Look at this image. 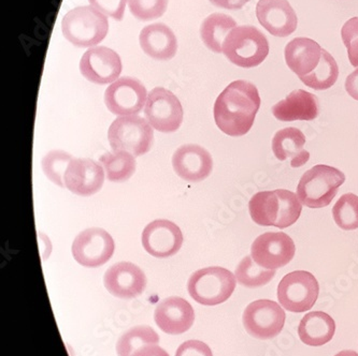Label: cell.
Masks as SVG:
<instances>
[{
    "label": "cell",
    "mask_w": 358,
    "mask_h": 356,
    "mask_svg": "<svg viewBox=\"0 0 358 356\" xmlns=\"http://www.w3.org/2000/svg\"><path fill=\"white\" fill-rule=\"evenodd\" d=\"M73 156L69 155L66 151H50L42 159V169H43L45 176L56 185L65 188L64 176H65L66 170H67L68 165L73 160Z\"/></svg>",
    "instance_id": "1f68e13d"
},
{
    "label": "cell",
    "mask_w": 358,
    "mask_h": 356,
    "mask_svg": "<svg viewBox=\"0 0 358 356\" xmlns=\"http://www.w3.org/2000/svg\"><path fill=\"white\" fill-rule=\"evenodd\" d=\"M222 51L234 65L249 69L265 61L269 54V43L266 36L254 26H238L228 34Z\"/></svg>",
    "instance_id": "277c9868"
},
{
    "label": "cell",
    "mask_w": 358,
    "mask_h": 356,
    "mask_svg": "<svg viewBox=\"0 0 358 356\" xmlns=\"http://www.w3.org/2000/svg\"><path fill=\"white\" fill-rule=\"evenodd\" d=\"M145 115L150 125L159 132L170 133L181 127L183 107L177 96L166 88H154L148 96Z\"/></svg>",
    "instance_id": "30bf717a"
},
{
    "label": "cell",
    "mask_w": 358,
    "mask_h": 356,
    "mask_svg": "<svg viewBox=\"0 0 358 356\" xmlns=\"http://www.w3.org/2000/svg\"><path fill=\"white\" fill-rule=\"evenodd\" d=\"M236 27L237 23L233 17L224 13H213L201 24L200 36L208 49L214 53H223L224 41Z\"/></svg>",
    "instance_id": "484cf974"
},
{
    "label": "cell",
    "mask_w": 358,
    "mask_h": 356,
    "mask_svg": "<svg viewBox=\"0 0 358 356\" xmlns=\"http://www.w3.org/2000/svg\"><path fill=\"white\" fill-rule=\"evenodd\" d=\"M139 42L142 51L156 61H170L177 54V38L165 24H152L143 28Z\"/></svg>",
    "instance_id": "603a6c76"
},
{
    "label": "cell",
    "mask_w": 358,
    "mask_h": 356,
    "mask_svg": "<svg viewBox=\"0 0 358 356\" xmlns=\"http://www.w3.org/2000/svg\"><path fill=\"white\" fill-rule=\"evenodd\" d=\"M92 7L101 12L106 17L122 21L127 0H89Z\"/></svg>",
    "instance_id": "e575fe53"
},
{
    "label": "cell",
    "mask_w": 358,
    "mask_h": 356,
    "mask_svg": "<svg viewBox=\"0 0 358 356\" xmlns=\"http://www.w3.org/2000/svg\"><path fill=\"white\" fill-rule=\"evenodd\" d=\"M249 211L256 225L285 229L299 219L303 204L289 190L261 191L252 197Z\"/></svg>",
    "instance_id": "7a4b0ae2"
},
{
    "label": "cell",
    "mask_w": 358,
    "mask_h": 356,
    "mask_svg": "<svg viewBox=\"0 0 358 356\" xmlns=\"http://www.w3.org/2000/svg\"><path fill=\"white\" fill-rule=\"evenodd\" d=\"M339 75V68L335 58L324 50L321 64L307 77H299L306 86L315 91H326L335 85Z\"/></svg>",
    "instance_id": "f1b7e54d"
},
{
    "label": "cell",
    "mask_w": 358,
    "mask_h": 356,
    "mask_svg": "<svg viewBox=\"0 0 358 356\" xmlns=\"http://www.w3.org/2000/svg\"><path fill=\"white\" fill-rule=\"evenodd\" d=\"M108 181L123 183L128 181L136 171L135 157L125 151H113L100 158Z\"/></svg>",
    "instance_id": "4316f807"
},
{
    "label": "cell",
    "mask_w": 358,
    "mask_h": 356,
    "mask_svg": "<svg viewBox=\"0 0 358 356\" xmlns=\"http://www.w3.org/2000/svg\"><path fill=\"white\" fill-rule=\"evenodd\" d=\"M159 343V336L152 327L139 325L124 333L117 340L115 349L119 356H131L140 348Z\"/></svg>",
    "instance_id": "83f0119b"
},
{
    "label": "cell",
    "mask_w": 358,
    "mask_h": 356,
    "mask_svg": "<svg viewBox=\"0 0 358 356\" xmlns=\"http://www.w3.org/2000/svg\"><path fill=\"white\" fill-rule=\"evenodd\" d=\"M296 247L293 239L283 232H269L259 236L252 244L254 261L265 269L284 267L293 260Z\"/></svg>",
    "instance_id": "7c38bea8"
},
{
    "label": "cell",
    "mask_w": 358,
    "mask_h": 356,
    "mask_svg": "<svg viewBox=\"0 0 358 356\" xmlns=\"http://www.w3.org/2000/svg\"><path fill=\"white\" fill-rule=\"evenodd\" d=\"M336 225L345 231L358 229V197L345 193L340 197L333 209Z\"/></svg>",
    "instance_id": "4dcf8cb0"
},
{
    "label": "cell",
    "mask_w": 358,
    "mask_h": 356,
    "mask_svg": "<svg viewBox=\"0 0 358 356\" xmlns=\"http://www.w3.org/2000/svg\"><path fill=\"white\" fill-rule=\"evenodd\" d=\"M317 278L307 271H296L282 278L278 285V299L284 309L291 313H306L319 297Z\"/></svg>",
    "instance_id": "ba28073f"
},
{
    "label": "cell",
    "mask_w": 358,
    "mask_h": 356,
    "mask_svg": "<svg viewBox=\"0 0 358 356\" xmlns=\"http://www.w3.org/2000/svg\"><path fill=\"white\" fill-rule=\"evenodd\" d=\"M215 7L228 10L241 9L250 0H209Z\"/></svg>",
    "instance_id": "f35d334b"
},
{
    "label": "cell",
    "mask_w": 358,
    "mask_h": 356,
    "mask_svg": "<svg viewBox=\"0 0 358 356\" xmlns=\"http://www.w3.org/2000/svg\"><path fill=\"white\" fill-rule=\"evenodd\" d=\"M131 356H169V354L159 346L150 345L140 348Z\"/></svg>",
    "instance_id": "8d00e7d4"
},
{
    "label": "cell",
    "mask_w": 358,
    "mask_h": 356,
    "mask_svg": "<svg viewBox=\"0 0 358 356\" xmlns=\"http://www.w3.org/2000/svg\"><path fill=\"white\" fill-rule=\"evenodd\" d=\"M142 246L154 258L166 259L177 255L183 244L181 229L169 220H154L142 232Z\"/></svg>",
    "instance_id": "5bb4252c"
},
{
    "label": "cell",
    "mask_w": 358,
    "mask_h": 356,
    "mask_svg": "<svg viewBox=\"0 0 358 356\" xmlns=\"http://www.w3.org/2000/svg\"><path fill=\"white\" fill-rule=\"evenodd\" d=\"M128 7L136 19L151 21L163 17L168 0H128Z\"/></svg>",
    "instance_id": "d6a6232c"
},
{
    "label": "cell",
    "mask_w": 358,
    "mask_h": 356,
    "mask_svg": "<svg viewBox=\"0 0 358 356\" xmlns=\"http://www.w3.org/2000/svg\"><path fill=\"white\" fill-rule=\"evenodd\" d=\"M345 91L353 99L358 101V69L352 72L345 80Z\"/></svg>",
    "instance_id": "74e56055"
},
{
    "label": "cell",
    "mask_w": 358,
    "mask_h": 356,
    "mask_svg": "<svg viewBox=\"0 0 358 356\" xmlns=\"http://www.w3.org/2000/svg\"><path fill=\"white\" fill-rule=\"evenodd\" d=\"M173 167L184 181L197 183L211 174L213 160L209 151L196 144H186L178 148L173 156Z\"/></svg>",
    "instance_id": "d6986e66"
},
{
    "label": "cell",
    "mask_w": 358,
    "mask_h": 356,
    "mask_svg": "<svg viewBox=\"0 0 358 356\" xmlns=\"http://www.w3.org/2000/svg\"><path fill=\"white\" fill-rule=\"evenodd\" d=\"M80 71L92 83L99 85L113 83L122 72L121 58L109 47H93L82 56Z\"/></svg>",
    "instance_id": "9a60e30c"
},
{
    "label": "cell",
    "mask_w": 358,
    "mask_h": 356,
    "mask_svg": "<svg viewBox=\"0 0 358 356\" xmlns=\"http://www.w3.org/2000/svg\"><path fill=\"white\" fill-rule=\"evenodd\" d=\"M342 41L348 49L349 61L353 67H358V17H352L341 29Z\"/></svg>",
    "instance_id": "836d02e7"
},
{
    "label": "cell",
    "mask_w": 358,
    "mask_h": 356,
    "mask_svg": "<svg viewBox=\"0 0 358 356\" xmlns=\"http://www.w3.org/2000/svg\"><path fill=\"white\" fill-rule=\"evenodd\" d=\"M271 110L278 121H313L319 116V99L313 94L297 89L278 102Z\"/></svg>",
    "instance_id": "7402d4cb"
},
{
    "label": "cell",
    "mask_w": 358,
    "mask_h": 356,
    "mask_svg": "<svg viewBox=\"0 0 358 356\" xmlns=\"http://www.w3.org/2000/svg\"><path fill=\"white\" fill-rule=\"evenodd\" d=\"M237 279L231 271L212 266L192 274L187 290L192 299L200 305L217 306L233 295Z\"/></svg>",
    "instance_id": "8992f818"
},
{
    "label": "cell",
    "mask_w": 358,
    "mask_h": 356,
    "mask_svg": "<svg viewBox=\"0 0 358 356\" xmlns=\"http://www.w3.org/2000/svg\"><path fill=\"white\" fill-rule=\"evenodd\" d=\"M108 139L113 151L139 157L149 153L153 146V127L139 116H122L110 126Z\"/></svg>",
    "instance_id": "52a82bcc"
},
{
    "label": "cell",
    "mask_w": 358,
    "mask_h": 356,
    "mask_svg": "<svg viewBox=\"0 0 358 356\" xmlns=\"http://www.w3.org/2000/svg\"><path fill=\"white\" fill-rule=\"evenodd\" d=\"M335 356H358V354L355 351H351V350H345V351L336 354Z\"/></svg>",
    "instance_id": "ab89813d"
},
{
    "label": "cell",
    "mask_w": 358,
    "mask_h": 356,
    "mask_svg": "<svg viewBox=\"0 0 358 356\" xmlns=\"http://www.w3.org/2000/svg\"><path fill=\"white\" fill-rule=\"evenodd\" d=\"M256 17L266 31L275 37H289L297 29V15L287 0H259Z\"/></svg>",
    "instance_id": "ac0fdd59"
},
{
    "label": "cell",
    "mask_w": 358,
    "mask_h": 356,
    "mask_svg": "<svg viewBox=\"0 0 358 356\" xmlns=\"http://www.w3.org/2000/svg\"><path fill=\"white\" fill-rule=\"evenodd\" d=\"M261 107L259 89L251 82H233L214 103V119L219 129L231 137H242L251 130Z\"/></svg>",
    "instance_id": "6da1fadb"
},
{
    "label": "cell",
    "mask_w": 358,
    "mask_h": 356,
    "mask_svg": "<svg viewBox=\"0 0 358 356\" xmlns=\"http://www.w3.org/2000/svg\"><path fill=\"white\" fill-rule=\"evenodd\" d=\"M336 333V323L333 318L323 311L307 313L301 319L298 327V335L305 345L322 347L331 341Z\"/></svg>",
    "instance_id": "d4e9b609"
},
{
    "label": "cell",
    "mask_w": 358,
    "mask_h": 356,
    "mask_svg": "<svg viewBox=\"0 0 358 356\" xmlns=\"http://www.w3.org/2000/svg\"><path fill=\"white\" fill-rule=\"evenodd\" d=\"M154 319L164 333L181 335L191 329L195 321V313L189 302L173 296L157 305Z\"/></svg>",
    "instance_id": "ffe728a7"
},
{
    "label": "cell",
    "mask_w": 358,
    "mask_h": 356,
    "mask_svg": "<svg viewBox=\"0 0 358 356\" xmlns=\"http://www.w3.org/2000/svg\"><path fill=\"white\" fill-rule=\"evenodd\" d=\"M64 37L79 47H91L103 41L109 31L107 17L94 7L84 6L68 12L62 21Z\"/></svg>",
    "instance_id": "5b68a950"
},
{
    "label": "cell",
    "mask_w": 358,
    "mask_h": 356,
    "mask_svg": "<svg viewBox=\"0 0 358 356\" xmlns=\"http://www.w3.org/2000/svg\"><path fill=\"white\" fill-rule=\"evenodd\" d=\"M176 356H213L207 343L200 340H189L178 348Z\"/></svg>",
    "instance_id": "d590c367"
},
{
    "label": "cell",
    "mask_w": 358,
    "mask_h": 356,
    "mask_svg": "<svg viewBox=\"0 0 358 356\" xmlns=\"http://www.w3.org/2000/svg\"><path fill=\"white\" fill-rule=\"evenodd\" d=\"M106 289L117 299H135L147 287V277L140 267L131 262L114 264L103 277Z\"/></svg>",
    "instance_id": "e0dca14e"
},
{
    "label": "cell",
    "mask_w": 358,
    "mask_h": 356,
    "mask_svg": "<svg viewBox=\"0 0 358 356\" xmlns=\"http://www.w3.org/2000/svg\"><path fill=\"white\" fill-rule=\"evenodd\" d=\"M306 137L297 128H285L275 133L272 139V151L280 161L291 158V165L300 168L310 159L309 151L303 149Z\"/></svg>",
    "instance_id": "cb8c5ba5"
},
{
    "label": "cell",
    "mask_w": 358,
    "mask_h": 356,
    "mask_svg": "<svg viewBox=\"0 0 358 356\" xmlns=\"http://www.w3.org/2000/svg\"><path fill=\"white\" fill-rule=\"evenodd\" d=\"M105 170L103 165L91 159L73 158L64 176L68 190L81 197L95 195L103 187Z\"/></svg>",
    "instance_id": "2e32d148"
},
{
    "label": "cell",
    "mask_w": 358,
    "mask_h": 356,
    "mask_svg": "<svg viewBox=\"0 0 358 356\" xmlns=\"http://www.w3.org/2000/svg\"><path fill=\"white\" fill-rule=\"evenodd\" d=\"M275 276V269H263L252 257H245L236 269L237 283L250 289L267 285Z\"/></svg>",
    "instance_id": "f546056e"
},
{
    "label": "cell",
    "mask_w": 358,
    "mask_h": 356,
    "mask_svg": "<svg viewBox=\"0 0 358 356\" xmlns=\"http://www.w3.org/2000/svg\"><path fill=\"white\" fill-rule=\"evenodd\" d=\"M345 181V174L340 170L329 165H315L300 178L296 195L300 203L309 209H323L335 199Z\"/></svg>",
    "instance_id": "3957f363"
},
{
    "label": "cell",
    "mask_w": 358,
    "mask_h": 356,
    "mask_svg": "<svg viewBox=\"0 0 358 356\" xmlns=\"http://www.w3.org/2000/svg\"><path fill=\"white\" fill-rule=\"evenodd\" d=\"M285 319L282 307L270 299H259L250 304L242 317L248 334L259 340L277 337L283 329Z\"/></svg>",
    "instance_id": "9c48e42d"
},
{
    "label": "cell",
    "mask_w": 358,
    "mask_h": 356,
    "mask_svg": "<svg viewBox=\"0 0 358 356\" xmlns=\"http://www.w3.org/2000/svg\"><path fill=\"white\" fill-rule=\"evenodd\" d=\"M147 100V89L135 77H121L106 89V107L115 115H136L142 111Z\"/></svg>",
    "instance_id": "4fadbf2b"
},
{
    "label": "cell",
    "mask_w": 358,
    "mask_h": 356,
    "mask_svg": "<svg viewBox=\"0 0 358 356\" xmlns=\"http://www.w3.org/2000/svg\"><path fill=\"white\" fill-rule=\"evenodd\" d=\"M114 249L112 236L99 228L84 230L76 237L71 247L76 261L85 267L105 265L113 255Z\"/></svg>",
    "instance_id": "8fae6325"
},
{
    "label": "cell",
    "mask_w": 358,
    "mask_h": 356,
    "mask_svg": "<svg viewBox=\"0 0 358 356\" xmlns=\"http://www.w3.org/2000/svg\"><path fill=\"white\" fill-rule=\"evenodd\" d=\"M324 49L309 38H295L285 47L286 65L298 77H307L321 64Z\"/></svg>",
    "instance_id": "44dd1931"
}]
</instances>
